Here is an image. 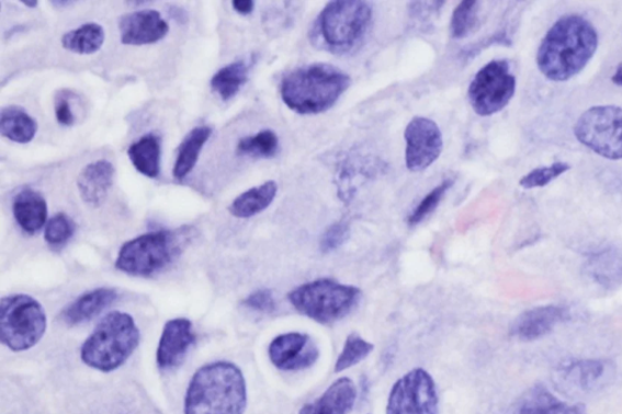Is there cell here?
Returning <instances> with one entry per match:
<instances>
[{"mask_svg": "<svg viewBox=\"0 0 622 414\" xmlns=\"http://www.w3.org/2000/svg\"><path fill=\"white\" fill-rule=\"evenodd\" d=\"M597 47L598 35L590 21L579 15L563 16L541 43L539 70L550 81H569L585 69Z\"/></svg>", "mask_w": 622, "mask_h": 414, "instance_id": "6da1fadb", "label": "cell"}, {"mask_svg": "<svg viewBox=\"0 0 622 414\" xmlns=\"http://www.w3.org/2000/svg\"><path fill=\"white\" fill-rule=\"evenodd\" d=\"M247 386L241 369L228 361L203 366L189 384L185 414H244Z\"/></svg>", "mask_w": 622, "mask_h": 414, "instance_id": "7a4b0ae2", "label": "cell"}, {"mask_svg": "<svg viewBox=\"0 0 622 414\" xmlns=\"http://www.w3.org/2000/svg\"><path fill=\"white\" fill-rule=\"evenodd\" d=\"M352 83L350 77L330 64L298 67L282 78V102L299 115H319L332 108Z\"/></svg>", "mask_w": 622, "mask_h": 414, "instance_id": "3957f363", "label": "cell"}, {"mask_svg": "<svg viewBox=\"0 0 622 414\" xmlns=\"http://www.w3.org/2000/svg\"><path fill=\"white\" fill-rule=\"evenodd\" d=\"M372 21V8L360 0H337L327 4L310 31L315 47L336 55L357 50L363 44Z\"/></svg>", "mask_w": 622, "mask_h": 414, "instance_id": "277c9868", "label": "cell"}, {"mask_svg": "<svg viewBox=\"0 0 622 414\" xmlns=\"http://www.w3.org/2000/svg\"><path fill=\"white\" fill-rule=\"evenodd\" d=\"M140 342V331L127 312L112 311L82 345L81 359L100 372H112L126 364Z\"/></svg>", "mask_w": 622, "mask_h": 414, "instance_id": "5b68a950", "label": "cell"}, {"mask_svg": "<svg viewBox=\"0 0 622 414\" xmlns=\"http://www.w3.org/2000/svg\"><path fill=\"white\" fill-rule=\"evenodd\" d=\"M363 292L355 287L319 278L294 288L287 298L301 315L320 324H332L343 320L359 304Z\"/></svg>", "mask_w": 622, "mask_h": 414, "instance_id": "8992f818", "label": "cell"}, {"mask_svg": "<svg viewBox=\"0 0 622 414\" xmlns=\"http://www.w3.org/2000/svg\"><path fill=\"white\" fill-rule=\"evenodd\" d=\"M47 324V313L35 298L13 295L0 301V340L10 350L32 349L44 337Z\"/></svg>", "mask_w": 622, "mask_h": 414, "instance_id": "52a82bcc", "label": "cell"}, {"mask_svg": "<svg viewBox=\"0 0 622 414\" xmlns=\"http://www.w3.org/2000/svg\"><path fill=\"white\" fill-rule=\"evenodd\" d=\"M180 252L182 242L177 232H149L122 245L116 267L131 276L149 277L171 265Z\"/></svg>", "mask_w": 622, "mask_h": 414, "instance_id": "ba28073f", "label": "cell"}, {"mask_svg": "<svg viewBox=\"0 0 622 414\" xmlns=\"http://www.w3.org/2000/svg\"><path fill=\"white\" fill-rule=\"evenodd\" d=\"M575 137L608 160H622V108L596 106L576 122Z\"/></svg>", "mask_w": 622, "mask_h": 414, "instance_id": "9c48e42d", "label": "cell"}, {"mask_svg": "<svg viewBox=\"0 0 622 414\" xmlns=\"http://www.w3.org/2000/svg\"><path fill=\"white\" fill-rule=\"evenodd\" d=\"M516 76L507 60L486 64L468 88L470 103L477 115L486 117L502 111L516 93Z\"/></svg>", "mask_w": 622, "mask_h": 414, "instance_id": "30bf717a", "label": "cell"}, {"mask_svg": "<svg viewBox=\"0 0 622 414\" xmlns=\"http://www.w3.org/2000/svg\"><path fill=\"white\" fill-rule=\"evenodd\" d=\"M387 414H439L434 379L423 368H414L392 387Z\"/></svg>", "mask_w": 622, "mask_h": 414, "instance_id": "8fae6325", "label": "cell"}, {"mask_svg": "<svg viewBox=\"0 0 622 414\" xmlns=\"http://www.w3.org/2000/svg\"><path fill=\"white\" fill-rule=\"evenodd\" d=\"M404 138L405 163L410 172L428 170L443 152V134L437 123L427 117L412 118L405 129Z\"/></svg>", "mask_w": 622, "mask_h": 414, "instance_id": "7c38bea8", "label": "cell"}, {"mask_svg": "<svg viewBox=\"0 0 622 414\" xmlns=\"http://www.w3.org/2000/svg\"><path fill=\"white\" fill-rule=\"evenodd\" d=\"M269 359L278 369L298 372L318 363L319 346L309 334L290 332L278 335L269 345Z\"/></svg>", "mask_w": 622, "mask_h": 414, "instance_id": "4fadbf2b", "label": "cell"}, {"mask_svg": "<svg viewBox=\"0 0 622 414\" xmlns=\"http://www.w3.org/2000/svg\"><path fill=\"white\" fill-rule=\"evenodd\" d=\"M118 28L121 42L126 46H147L160 42L169 32L168 22L160 11L150 9L123 15Z\"/></svg>", "mask_w": 622, "mask_h": 414, "instance_id": "5bb4252c", "label": "cell"}, {"mask_svg": "<svg viewBox=\"0 0 622 414\" xmlns=\"http://www.w3.org/2000/svg\"><path fill=\"white\" fill-rule=\"evenodd\" d=\"M195 332L188 319H173L165 324L156 353L158 367L163 371L182 365L191 346L195 343Z\"/></svg>", "mask_w": 622, "mask_h": 414, "instance_id": "9a60e30c", "label": "cell"}, {"mask_svg": "<svg viewBox=\"0 0 622 414\" xmlns=\"http://www.w3.org/2000/svg\"><path fill=\"white\" fill-rule=\"evenodd\" d=\"M615 369L612 363L603 360L575 361L564 366L561 383L574 393H592L612 382Z\"/></svg>", "mask_w": 622, "mask_h": 414, "instance_id": "2e32d148", "label": "cell"}, {"mask_svg": "<svg viewBox=\"0 0 622 414\" xmlns=\"http://www.w3.org/2000/svg\"><path fill=\"white\" fill-rule=\"evenodd\" d=\"M570 312L559 306H546L528 310L512 323L511 334L519 341L533 342L544 338L559 323L568 321Z\"/></svg>", "mask_w": 622, "mask_h": 414, "instance_id": "e0dca14e", "label": "cell"}, {"mask_svg": "<svg viewBox=\"0 0 622 414\" xmlns=\"http://www.w3.org/2000/svg\"><path fill=\"white\" fill-rule=\"evenodd\" d=\"M115 166L106 160L87 164L77 179L78 192L83 203L94 208L103 205L115 183Z\"/></svg>", "mask_w": 622, "mask_h": 414, "instance_id": "ac0fdd59", "label": "cell"}, {"mask_svg": "<svg viewBox=\"0 0 622 414\" xmlns=\"http://www.w3.org/2000/svg\"><path fill=\"white\" fill-rule=\"evenodd\" d=\"M357 398L358 389L353 380L342 377L327 388L319 399L304 405L298 414H348L353 410Z\"/></svg>", "mask_w": 622, "mask_h": 414, "instance_id": "d6986e66", "label": "cell"}, {"mask_svg": "<svg viewBox=\"0 0 622 414\" xmlns=\"http://www.w3.org/2000/svg\"><path fill=\"white\" fill-rule=\"evenodd\" d=\"M118 297L115 289L97 288L77 298L61 313V320L69 326L90 321L110 307Z\"/></svg>", "mask_w": 622, "mask_h": 414, "instance_id": "ffe728a7", "label": "cell"}, {"mask_svg": "<svg viewBox=\"0 0 622 414\" xmlns=\"http://www.w3.org/2000/svg\"><path fill=\"white\" fill-rule=\"evenodd\" d=\"M13 211L20 228L29 233L38 232L47 222V200L36 189H21L14 198Z\"/></svg>", "mask_w": 622, "mask_h": 414, "instance_id": "44dd1931", "label": "cell"}, {"mask_svg": "<svg viewBox=\"0 0 622 414\" xmlns=\"http://www.w3.org/2000/svg\"><path fill=\"white\" fill-rule=\"evenodd\" d=\"M585 272L603 287L622 285V252L609 249L591 255L585 265Z\"/></svg>", "mask_w": 622, "mask_h": 414, "instance_id": "7402d4cb", "label": "cell"}, {"mask_svg": "<svg viewBox=\"0 0 622 414\" xmlns=\"http://www.w3.org/2000/svg\"><path fill=\"white\" fill-rule=\"evenodd\" d=\"M278 189V184L273 181L247 189V192L233 200L229 207L231 216L247 219L259 215V212L264 211L274 203Z\"/></svg>", "mask_w": 622, "mask_h": 414, "instance_id": "603a6c76", "label": "cell"}, {"mask_svg": "<svg viewBox=\"0 0 622 414\" xmlns=\"http://www.w3.org/2000/svg\"><path fill=\"white\" fill-rule=\"evenodd\" d=\"M128 157L140 174L156 179L161 172V138L147 134L131 145Z\"/></svg>", "mask_w": 622, "mask_h": 414, "instance_id": "cb8c5ba5", "label": "cell"}, {"mask_svg": "<svg viewBox=\"0 0 622 414\" xmlns=\"http://www.w3.org/2000/svg\"><path fill=\"white\" fill-rule=\"evenodd\" d=\"M38 125L27 112L19 106H8L0 114V133L11 141L27 143L35 139Z\"/></svg>", "mask_w": 622, "mask_h": 414, "instance_id": "d4e9b609", "label": "cell"}, {"mask_svg": "<svg viewBox=\"0 0 622 414\" xmlns=\"http://www.w3.org/2000/svg\"><path fill=\"white\" fill-rule=\"evenodd\" d=\"M211 136L212 128L207 126L196 127L188 134L186 138L179 147L173 168V175L178 181H183V179L194 170L201 151Z\"/></svg>", "mask_w": 622, "mask_h": 414, "instance_id": "484cf974", "label": "cell"}, {"mask_svg": "<svg viewBox=\"0 0 622 414\" xmlns=\"http://www.w3.org/2000/svg\"><path fill=\"white\" fill-rule=\"evenodd\" d=\"M564 402L544 386H535L517 401L512 414H563Z\"/></svg>", "mask_w": 622, "mask_h": 414, "instance_id": "4316f807", "label": "cell"}, {"mask_svg": "<svg viewBox=\"0 0 622 414\" xmlns=\"http://www.w3.org/2000/svg\"><path fill=\"white\" fill-rule=\"evenodd\" d=\"M251 65L245 61L233 62L223 67L211 81L212 91L217 93L223 102H229L241 91L248 81Z\"/></svg>", "mask_w": 622, "mask_h": 414, "instance_id": "83f0119b", "label": "cell"}, {"mask_svg": "<svg viewBox=\"0 0 622 414\" xmlns=\"http://www.w3.org/2000/svg\"><path fill=\"white\" fill-rule=\"evenodd\" d=\"M105 31L103 26L90 22L81 27L65 33L61 39L66 50L79 55H90L99 51L104 46Z\"/></svg>", "mask_w": 622, "mask_h": 414, "instance_id": "f1b7e54d", "label": "cell"}, {"mask_svg": "<svg viewBox=\"0 0 622 414\" xmlns=\"http://www.w3.org/2000/svg\"><path fill=\"white\" fill-rule=\"evenodd\" d=\"M279 138L275 131L265 129L247 137L237 145V153L255 157V159H273L279 152Z\"/></svg>", "mask_w": 622, "mask_h": 414, "instance_id": "f546056e", "label": "cell"}, {"mask_svg": "<svg viewBox=\"0 0 622 414\" xmlns=\"http://www.w3.org/2000/svg\"><path fill=\"white\" fill-rule=\"evenodd\" d=\"M479 5V2H474V0H465L456 7L450 22L452 38H466L478 27Z\"/></svg>", "mask_w": 622, "mask_h": 414, "instance_id": "4dcf8cb0", "label": "cell"}, {"mask_svg": "<svg viewBox=\"0 0 622 414\" xmlns=\"http://www.w3.org/2000/svg\"><path fill=\"white\" fill-rule=\"evenodd\" d=\"M375 349V345L361 338L359 334H349L343 346V350L339 354L335 365V372L341 373L346 369L352 368L364 361L366 357Z\"/></svg>", "mask_w": 622, "mask_h": 414, "instance_id": "1f68e13d", "label": "cell"}, {"mask_svg": "<svg viewBox=\"0 0 622 414\" xmlns=\"http://www.w3.org/2000/svg\"><path fill=\"white\" fill-rule=\"evenodd\" d=\"M454 184V179H445V181L434 187L431 193L427 194L426 197L422 198L421 203L411 211L409 219H407L409 226L416 227L418 223H421L426 218L431 216Z\"/></svg>", "mask_w": 622, "mask_h": 414, "instance_id": "d6a6232c", "label": "cell"}, {"mask_svg": "<svg viewBox=\"0 0 622 414\" xmlns=\"http://www.w3.org/2000/svg\"><path fill=\"white\" fill-rule=\"evenodd\" d=\"M75 231V221L64 212H59V215L49 219L47 227H45L44 239L53 248H60L71 240Z\"/></svg>", "mask_w": 622, "mask_h": 414, "instance_id": "836d02e7", "label": "cell"}, {"mask_svg": "<svg viewBox=\"0 0 622 414\" xmlns=\"http://www.w3.org/2000/svg\"><path fill=\"white\" fill-rule=\"evenodd\" d=\"M570 165L565 162H556L547 166L536 168V170L531 171L525 176L520 179V186L529 189L535 187H544L549 185L554 179L568 172Z\"/></svg>", "mask_w": 622, "mask_h": 414, "instance_id": "e575fe53", "label": "cell"}, {"mask_svg": "<svg viewBox=\"0 0 622 414\" xmlns=\"http://www.w3.org/2000/svg\"><path fill=\"white\" fill-rule=\"evenodd\" d=\"M350 234V228L346 221H338L332 223L325 230L320 239V251L324 254H330L347 242Z\"/></svg>", "mask_w": 622, "mask_h": 414, "instance_id": "d590c367", "label": "cell"}, {"mask_svg": "<svg viewBox=\"0 0 622 414\" xmlns=\"http://www.w3.org/2000/svg\"><path fill=\"white\" fill-rule=\"evenodd\" d=\"M244 306L257 312L271 313L276 309V301L271 290L259 289L244 300Z\"/></svg>", "mask_w": 622, "mask_h": 414, "instance_id": "8d00e7d4", "label": "cell"}, {"mask_svg": "<svg viewBox=\"0 0 622 414\" xmlns=\"http://www.w3.org/2000/svg\"><path fill=\"white\" fill-rule=\"evenodd\" d=\"M72 94L61 91L55 96V117L61 126L71 127L75 125L76 117L71 106Z\"/></svg>", "mask_w": 622, "mask_h": 414, "instance_id": "74e56055", "label": "cell"}, {"mask_svg": "<svg viewBox=\"0 0 622 414\" xmlns=\"http://www.w3.org/2000/svg\"><path fill=\"white\" fill-rule=\"evenodd\" d=\"M233 7L237 13L246 16L253 13L255 2H252V0H235V2H233Z\"/></svg>", "mask_w": 622, "mask_h": 414, "instance_id": "f35d334b", "label": "cell"}, {"mask_svg": "<svg viewBox=\"0 0 622 414\" xmlns=\"http://www.w3.org/2000/svg\"><path fill=\"white\" fill-rule=\"evenodd\" d=\"M563 414H587L586 407L583 404L574 405L563 412Z\"/></svg>", "mask_w": 622, "mask_h": 414, "instance_id": "ab89813d", "label": "cell"}, {"mask_svg": "<svg viewBox=\"0 0 622 414\" xmlns=\"http://www.w3.org/2000/svg\"><path fill=\"white\" fill-rule=\"evenodd\" d=\"M613 82L622 87V62L619 65L618 70L613 77Z\"/></svg>", "mask_w": 622, "mask_h": 414, "instance_id": "60d3db41", "label": "cell"}, {"mask_svg": "<svg viewBox=\"0 0 622 414\" xmlns=\"http://www.w3.org/2000/svg\"><path fill=\"white\" fill-rule=\"evenodd\" d=\"M22 4H25L29 8H36L38 5V2H26V0H24Z\"/></svg>", "mask_w": 622, "mask_h": 414, "instance_id": "b9f144b4", "label": "cell"}]
</instances>
